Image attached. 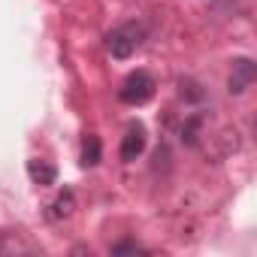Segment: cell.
<instances>
[{
    "mask_svg": "<svg viewBox=\"0 0 257 257\" xmlns=\"http://www.w3.org/2000/svg\"><path fill=\"white\" fill-rule=\"evenodd\" d=\"M143 40H146V28L140 22H124V25H118L115 31L106 34V49L115 61H127L140 52Z\"/></svg>",
    "mask_w": 257,
    "mask_h": 257,
    "instance_id": "obj_1",
    "label": "cell"
},
{
    "mask_svg": "<svg viewBox=\"0 0 257 257\" xmlns=\"http://www.w3.org/2000/svg\"><path fill=\"white\" fill-rule=\"evenodd\" d=\"M155 88H158L155 76L146 73V70H137V73L127 76L124 85L118 88V100L127 103V106H143V103H149L155 97Z\"/></svg>",
    "mask_w": 257,
    "mask_h": 257,
    "instance_id": "obj_2",
    "label": "cell"
},
{
    "mask_svg": "<svg viewBox=\"0 0 257 257\" xmlns=\"http://www.w3.org/2000/svg\"><path fill=\"white\" fill-rule=\"evenodd\" d=\"M254 79H257V64L251 58H236L230 79H227V88H230V94H245L254 85Z\"/></svg>",
    "mask_w": 257,
    "mask_h": 257,
    "instance_id": "obj_3",
    "label": "cell"
},
{
    "mask_svg": "<svg viewBox=\"0 0 257 257\" xmlns=\"http://www.w3.org/2000/svg\"><path fill=\"white\" fill-rule=\"evenodd\" d=\"M146 143H149L146 127H143V124H131V127H127V134H124V140H121V161H124V164L137 161V158L146 152Z\"/></svg>",
    "mask_w": 257,
    "mask_h": 257,
    "instance_id": "obj_4",
    "label": "cell"
},
{
    "mask_svg": "<svg viewBox=\"0 0 257 257\" xmlns=\"http://www.w3.org/2000/svg\"><path fill=\"white\" fill-rule=\"evenodd\" d=\"M73 212H76V194L70 188H64L49 206V221H67Z\"/></svg>",
    "mask_w": 257,
    "mask_h": 257,
    "instance_id": "obj_5",
    "label": "cell"
},
{
    "mask_svg": "<svg viewBox=\"0 0 257 257\" xmlns=\"http://www.w3.org/2000/svg\"><path fill=\"white\" fill-rule=\"evenodd\" d=\"M28 176H31V182L34 185H55V179H58V170L49 164V161H40V158H34V161H28Z\"/></svg>",
    "mask_w": 257,
    "mask_h": 257,
    "instance_id": "obj_6",
    "label": "cell"
},
{
    "mask_svg": "<svg viewBox=\"0 0 257 257\" xmlns=\"http://www.w3.org/2000/svg\"><path fill=\"white\" fill-rule=\"evenodd\" d=\"M103 161V143L97 134H88L82 143V167H97Z\"/></svg>",
    "mask_w": 257,
    "mask_h": 257,
    "instance_id": "obj_7",
    "label": "cell"
},
{
    "mask_svg": "<svg viewBox=\"0 0 257 257\" xmlns=\"http://www.w3.org/2000/svg\"><path fill=\"white\" fill-rule=\"evenodd\" d=\"M200 124H203L200 115H191V118L185 121V127H182V140H185L188 146H197V140H200Z\"/></svg>",
    "mask_w": 257,
    "mask_h": 257,
    "instance_id": "obj_8",
    "label": "cell"
},
{
    "mask_svg": "<svg viewBox=\"0 0 257 257\" xmlns=\"http://www.w3.org/2000/svg\"><path fill=\"white\" fill-rule=\"evenodd\" d=\"M179 94H182V100H203L206 97V91L194 82V79H179Z\"/></svg>",
    "mask_w": 257,
    "mask_h": 257,
    "instance_id": "obj_9",
    "label": "cell"
},
{
    "mask_svg": "<svg viewBox=\"0 0 257 257\" xmlns=\"http://www.w3.org/2000/svg\"><path fill=\"white\" fill-rule=\"evenodd\" d=\"M140 251H146V248H140L137 242H118V245H112V254H140Z\"/></svg>",
    "mask_w": 257,
    "mask_h": 257,
    "instance_id": "obj_10",
    "label": "cell"
}]
</instances>
